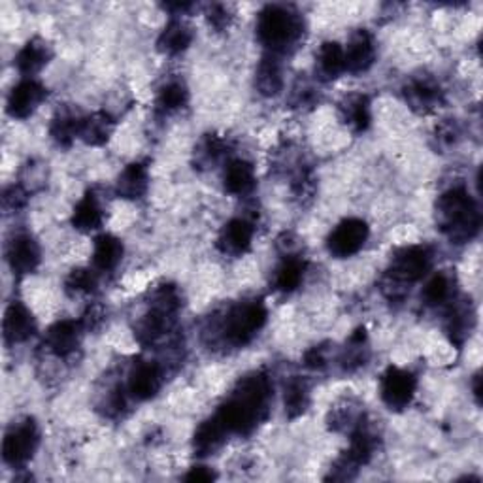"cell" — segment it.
I'll list each match as a JSON object with an SVG mask.
<instances>
[{
    "label": "cell",
    "mask_w": 483,
    "mask_h": 483,
    "mask_svg": "<svg viewBox=\"0 0 483 483\" xmlns=\"http://www.w3.org/2000/svg\"><path fill=\"white\" fill-rule=\"evenodd\" d=\"M421 298H423V302H425V305L431 306V308L448 306L450 302L455 298L451 278H450L448 274H444V272L434 274V276L427 281L425 289H423V293H421Z\"/></svg>",
    "instance_id": "obj_36"
},
{
    "label": "cell",
    "mask_w": 483,
    "mask_h": 483,
    "mask_svg": "<svg viewBox=\"0 0 483 483\" xmlns=\"http://www.w3.org/2000/svg\"><path fill=\"white\" fill-rule=\"evenodd\" d=\"M305 36V19L284 5H269L257 17V38L269 53L284 57L291 53Z\"/></svg>",
    "instance_id": "obj_3"
},
{
    "label": "cell",
    "mask_w": 483,
    "mask_h": 483,
    "mask_svg": "<svg viewBox=\"0 0 483 483\" xmlns=\"http://www.w3.org/2000/svg\"><path fill=\"white\" fill-rule=\"evenodd\" d=\"M284 405H286V415L289 419H296L306 414V410L310 408V387L305 379L302 378L289 379V384L286 386Z\"/></svg>",
    "instance_id": "obj_35"
},
{
    "label": "cell",
    "mask_w": 483,
    "mask_h": 483,
    "mask_svg": "<svg viewBox=\"0 0 483 483\" xmlns=\"http://www.w3.org/2000/svg\"><path fill=\"white\" fill-rule=\"evenodd\" d=\"M406 105L417 114H431L444 105V91L431 76H415L402 87Z\"/></svg>",
    "instance_id": "obj_11"
},
{
    "label": "cell",
    "mask_w": 483,
    "mask_h": 483,
    "mask_svg": "<svg viewBox=\"0 0 483 483\" xmlns=\"http://www.w3.org/2000/svg\"><path fill=\"white\" fill-rule=\"evenodd\" d=\"M29 203V193L23 186H10L3 193V206L6 212H19L23 210Z\"/></svg>",
    "instance_id": "obj_41"
},
{
    "label": "cell",
    "mask_w": 483,
    "mask_h": 483,
    "mask_svg": "<svg viewBox=\"0 0 483 483\" xmlns=\"http://www.w3.org/2000/svg\"><path fill=\"white\" fill-rule=\"evenodd\" d=\"M115 129V121L108 112H93L82 117V125H79V138L84 140L87 146L100 148L108 144Z\"/></svg>",
    "instance_id": "obj_27"
},
{
    "label": "cell",
    "mask_w": 483,
    "mask_h": 483,
    "mask_svg": "<svg viewBox=\"0 0 483 483\" xmlns=\"http://www.w3.org/2000/svg\"><path fill=\"white\" fill-rule=\"evenodd\" d=\"M6 260L10 269L14 270V274L25 276V274H32L40 267V263H42V251H40V246L34 240V236L22 232V234H15L8 242Z\"/></svg>",
    "instance_id": "obj_15"
},
{
    "label": "cell",
    "mask_w": 483,
    "mask_h": 483,
    "mask_svg": "<svg viewBox=\"0 0 483 483\" xmlns=\"http://www.w3.org/2000/svg\"><path fill=\"white\" fill-rule=\"evenodd\" d=\"M181 308V296L176 286H160L153 291L148 312L136 321L134 338L142 346H153L174 325Z\"/></svg>",
    "instance_id": "obj_5"
},
{
    "label": "cell",
    "mask_w": 483,
    "mask_h": 483,
    "mask_svg": "<svg viewBox=\"0 0 483 483\" xmlns=\"http://www.w3.org/2000/svg\"><path fill=\"white\" fill-rule=\"evenodd\" d=\"M40 446V429L32 417L14 421L3 440V460L12 469H23Z\"/></svg>",
    "instance_id": "obj_7"
},
{
    "label": "cell",
    "mask_w": 483,
    "mask_h": 483,
    "mask_svg": "<svg viewBox=\"0 0 483 483\" xmlns=\"http://www.w3.org/2000/svg\"><path fill=\"white\" fill-rule=\"evenodd\" d=\"M193 42V29L181 17H172L157 38V50L165 55H179L189 50Z\"/></svg>",
    "instance_id": "obj_26"
},
{
    "label": "cell",
    "mask_w": 483,
    "mask_h": 483,
    "mask_svg": "<svg viewBox=\"0 0 483 483\" xmlns=\"http://www.w3.org/2000/svg\"><path fill=\"white\" fill-rule=\"evenodd\" d=\"M206 19L215 31H225L232 23V12L225 5H210L206 10Z\"/></svg>",
    "instance_id": "obj_42"
},
{
    "label": "cell",
    "mask_w": 483,
    "mask_h": 483,
    "mask_svg": "<svg viewBox=\"0 0 483 483\" xmlns=\"http://www.w3.org/2000/svg\"><path fill=\"white\" fill-rule=\"evenodd\" d=\"M378 450V436L367 427L365 419L351 431L350 448L342 453L333 465L327 481H350L357 476L359 469L369 465Z\"/></svg>",
    "instance_id": "obj_6"
},
{
    "label": "cell",
    "mask_w": 483,
    "mask_h": 483,
    "mask_svg": "<svg viewBox=\"0 0 483 483\" xmlns=\"http://www.w3.org/2000/svg\"><path fill=\"white\" fill-rule=\"evenodd\" d=\"M51 57H53L51 46L46 42L44 38L34 36L22 50L17 51V55L14 59V67L22 76L32 77L38 72H42V68L50 63Z\"/></svg>",
    "instance_id": "obj_20"
},
{
    "label": "cell",
    "mask_w": 483,
    "mask_h": 483,
    "mask_svg": "<svg viewBox=\"0 0 483 483\" xmlns=\"http://www.w3.org/2000/svg\"><path fill=\"white\" fill-rule=\"evenodd\" d=\"M269 310L260 298L238 302L219 319L217 336L229 348H244L265 327Z\"/></svg>",
    "instance_id": "obj_4"
},
{
    "label": "cell",
    "mask_w": 483,
    "mask_h": 483,
    "mask_svg": "<svg viewBox=\"0 0 483 483\" xmlns=\"http://www.w3.org/2000/svg\"><path fill=\"white\" fill-rule=\"evenodd\" d=\"M189 103V91L181 82H169L159 89L155 96V106L160 114H172L186 108Z\"/></svg>",
    "instance_id": "obj_37"
},
{
    "label": "cell",
    "mask_w": 483,
    "mask_h": 483,
    "mask_svg": "<svg viewBox=\"0 0 483 483\" xmlns=\"http://www.w3.org/2000/svg\"><path fill=\"white\" fill-rule=\"evenodd\" d=\"M255 87L263 96H278L284 89V67L281 57L267 53L257 67L255 72Z\"/></svg>",
    "instance_id": "obj_25"
},
{
    "label": "cell",
    "mask_w": 483,
    "mask_h": 483,
    "mask_svg": "<svg viewBox=\"0 0 483 483\" xmlns=\"http://www.w3.org/2000/svg\"><path fill=\"white\" fill-rule=\"evenodd\" d=\"M472 329H474V310L470 306V300L467 298L460 300L455 296L448 305L444 321V331L450 342L453 346L462 348L469 340Z\"/></svg>",
    "instance_id": "obj_17"
},
{
    "label": "cell",
    "mask_w": 483,
    "mask_h": 483,
    "mask_svg": "<svg viewBox=\"0 0 483 483\" xmlns=\"http://www.w3.org/2000/svg\"><path fill=\"white\" fill-rule=\"evenodd\" d=\"M257 186L255 169L244 159H232L223 172V187L234 196H248Z\"/></svg>",
    "instance_id": "obj_24"
},
{
    "label": "cell",
    "mask_w": 483,
    "mask_h": 483,
    "mask_svg": "<svg viewBox=\"0 0 483 483\" xmlns=\"http://www.w3.org/2000/svg\"><path fill=\"white\" fill-rule=\"evenodd\" d=\"M65 289L68 295H89L96 289V276L89 269H74L67 279Z\"/></svg>",
    "instance_id": "obj_39"
},
{
    "label": "cell",
    "mask_w": 483,
    "mask_h": 483,
    "mask_svg": "<svg viewBox=\"0 0 483 483\" xmlns=\"http://www.w3.org/2000/svg\"><path fill=\"white\" fill-rule=\"evenodd\" d=\"M5 342L10 346L27 342L36 333V319L23 302L14 300L5 312L3 319Z\"/></svg>",
    "instance_id": "obj_18"
},
{
    "label": "cell",
    "mask_w": 483,
    "mask_h": 483,
    "mask_svg": "<svg viewBox=\"0 0 483 483\" xmlns=\"http://www.w3.org/2000/svg\"><path fill=\"white\" fill-rule=\"evenodd\" d=\"M433 267V251L427 246H410L398 250L387 270L389 286H406L423 279Z\"/></svg>",
    "instance_id": "obj_8"
},
{
    "label": "cell",
    "mask_w": 483,
    "mask_h": 483,
    "mask_svg": "<svg viewBox=\"0 0 483 483\" xmlns=\"http://www.w3.org/2000/svg\"><path fill=\"white\" fill-rule=\"evenodd\" d=\"M317 76L325 82L336 79L340 74L346 72V57L344 48L338 42H325L321 44L317 51V63H315Z\"/></svg>",
    "instance_id": "obj_33"
},
{
    "label": "cell",
    "mask_w": 483,
    "mask_h": 483,
    "mask_svg": "<svg viewBox=\"0 0 483 483\" xmlns=\"http://www.w3.org/2000/svg\"><path fill=\"white\" fill-rule=\"evenodd\" d=\"M163 8L167 12H170L172 17H181V15H186L189 10H193V5H189V3H176V5H163Z\"/></svg>",
    "instance_id": "obj_47"
},
{
    "label": "cell",
    "mask_w": 483,
    "mask_h": 483,
    "mask_svg": "<svg viewBox=\"0 0 483 483\" xmlns=\"http://www.w3.org/2000/svg\"><path fill=\"white\" fill-rule=\"evenodd\" d=\"M229 153V142L217 134H205L200 142L195 146L193 165L196 170L214 169L217 163L225 159Z\"/></svg>",
    "instance_id": "obj_32"
},
{
    "label": "cell",
    "mask_w": 483,
    "mask_h": 483,
    "mask_svg": "<svg viewBox=\"0 0 483 483\" xmlns=\"http://www.w3.org/2000/svg\"><path fill=\"white\" fill-rule=\"evenodd\" d=\"M472 391H474L476 402H479V396H481V378H479V374H476V376H474V381H472Z\"/></svg>",
    "instance_id": "obj_48"
},
{
    "label": "cell",
    "mask_w": 483,
    "mask_h": 483,
    "mask_svg": "<svg viewBox=\"0 0 483 483\" xmlns=\"http://www.w3.org/2000/svg\"><path fill=\"white\" fill-rule=\"evenodd\" d=\"M436 225L451 244H467L481 227L476 200L465 187H451L436 200Z\"/></svg>",
    "instance_id": "obj_2"
},
{
    "label": "cell",
    "mask_w": 483,
    "mask_h": 483,
    "mask_svg": "<svg viewBox=\"0 0 483 483\" xmlns=\"http://www.w3.org/2000/svg\"><path fill=\"white\" fill-rule=\"evenodd\" d=\"M125 248L123 242H121L114 234H100L95 238L93 246V267L100 272H110L114 270L121 259H123Z\"/></svg>",
    "instance_id": "obj_29"
},
{
    "label": "cell",
    "mask_w": 483,
    "mask_h": 483,
    "mask_svg": "<svg viewBox=\"0 0 483 483\" xmlns=\"http://www.w3.org/2000/svg\"><path fill=\"white\" fill-rule=\"evenodd\" d=\"M369 360V333L365 327H359L348 338L344 353H342V369L346 372H355L360 367H365Z\"/></svg>",
    "instance_id": "obj_34"
},
{
    "label": "cell",
    "mask_w": 483,
    "mask_h": 483,
    "mask_svg": "<svg viewBox=\"0 0 483 483\" xmlns=\"http://www.w3.org/2000/svg\"><path fill=\"white\" fill-rule=\"evenodd\" d=\"M344 57H346V72L362 74L370 70L376 60L374 36L365 29L353 32L348 46L344 48Z\"/></svg>",
    "instance_id": "obj_19"
},
{
    "label": "cell",
    "mask_w": 483,
    "mask_h": 483,
    "mask_svg": "<svg viewBox=\"0 0 483 483\" xmlns=\"http://www.w3.org/2000/svg\"><path fill=\"white\" fill-rule=\"evenodd\" d=\"M370 236L367 221L359 217H348L331 231L327 236V250L336 259H348L365 248Z\"/></svg>",
    "instance_id": "obj_10"
},
{
    "label": "cell",
    "mask_w": 483,
    "mask_h": 483,
    "mask_svg": "<svg viewBox=\"0 0 483 483\" xmlns=\"http://www.w3.org/2000/svg\"><path fill=\"white\" fill-rule=\"evenodd\" d=\"M340 117L353 132H365L372 123L370 98L362 93L348 95L340 103Z\"/></svg>",
    "instance_id": "obj_22"
},
{
    "label": "cell",
    "mask_w": 483,
    "mask_h": 483,
    "mask_svg": "<svg viewBox=\"0 0 483 483\" xmlns=\"http://www.w3.org/2000/svg\"><path fill=\"white\" fill-rule=\"evenodd\" d=\"M360 421L362 414L357 406L351 405V402H342V405L334 406L327 415V425L334 433H344V431L351 433Z\"/></svg>",
    "instance_id": "obj_38"
},
{
    "label": "cell",
    "mask_w": 483,
    "mask_h": 483,
    "mask_svg": "<svg viewBox=\"0 0 483 483\" xmlns=\"http://www.w3.org/2000/svg\"><path fill=\"white\" fill-rule=\"evenodd\" d=\"M306 260L298 255H286L274 272V289L279 293H293L305 281Z\"/></svg>",
    "instance_id": "obj_30"
},
{
    "label": "cell",
    "mask_w": 483,
    "mask_h": 483,
    "mask_svg": "<svg viewBox=\"0 0 483 483\" xmlns=\"http://www.w3.org/2000/svg\"><path fill=\"white\" fill-rule=\"evenodd\" d=\"M163 369L155 360H140L131 369L127 393L134 400H150L163 387Z\"/></svg>",
    "instance_id": "obj_14"
},
{
    "label": "cell",
    "mask_w": 483,
    "mask_h": 483,
    "mask_svg": "<svg viewBox=\"0 0 483 483\" xmlns=\"http://www.w3.org/2000/svg\"><path fill=\"white\" fill-rule=\"evenodd\" d=\"M317 100V93L314 87L310 86H296L293 89V96H291V105L293 108H302V106H312Z\"/></svg>",
    "instance_id": "obj_44"
},
{
    "label": "cell",
    "mask_w": 483,
    "mask_h": 483,
    "mask_svg": "<svg viewBox=\"0 0 483 483\" xmlns=\"http://www.w3.org/2000/svg\"><path fill=\"white\" fill-rule=\"evenodd\" d=\"M460 138V131H459V125L455 123L453 119H446L444 123H440L434 131V140H436V146L440 148H451L459 142Z\"/></svg>",
    "instance_id": "obj_40"
},
{
    "label": "cell",
    "mask_w": 483,
    "mask_h": 483,
    "mask_svg": "<svg viewBox=\"0 0 483 483\" xmlns=\"http://www.w3.org/2000/svg\"><path fill=\"white\" fill-rule=\"evenodd\" d=\"M103 319H105V312L100 306H89L86 310V314L79 317V321H82V325L87 331H95L100 327V324H103Z\"/></svg>",
    "instance_id": "obj_45"
},
{
    "label": "cell",
    "mask_w": 483,
    "mask_h": 483,
    "mask_svg": "<svg viewBox=\"0 0 483 483\" xmlns=\"http://www.w3.org/2000/svg\"><path fill=\"white\" fill-rule=\"evenodd\" d=\"M48 98V89L36 82L34 77H25L14 86L6 100V112L14 119H27L31 117L38 106Z\"/></svg>",
    "instance_id": "obj_12"
},
{
    "label": "cell",
    "mask_w": 483,
    "mask_h": 483,
    "mask_svg": "<svg viewBox=\"0 0 483 483\" xmlns=\"http://www.w3.org/2000/svg\"><path fill=\"white\" fill-rule=\"evenodd\" d=\"M105 221L103 206L98 203V196L89 191L82 196V200L74 206L72 212V225L79 232H93L98 231Z\"/></svg>",
    "instance_id": "obj_31"
},
{
    "label": "cell",
    "mask_w": 483,
    "mask_h": 483,
    "mask_svg": "<svg viewBox=\"0 0 483 483\" xmlns=\"http://www.w3.org/2000/svg\"><path fill=\"white\" fill-rule=\"evenodd\" d=\"M86 334V329L82 325V321L76 319H63L53 324L46 336L44 344L50 353H53L59 359H67L76 353V350L82 344V338Z\"/></svg>",
    "instance_id": "obj_13"
},
{
    "label": "cell",
    "mask_w": 483,
    "mask_h": 483,
    "mask_svg": "<svg viewBox=\"0 0 483 483\" xmlns=\"http://www.w3.org/2000/svg\"><path fill=\"white\" fill-rule=\"evenodd\" d=\"M327 350L324 346H315L305 353V367L312 370H324L327 367Z\"/></svg>",
    "instance_id": "obj_43"
},
{
    "label": "cell",
    "mask_w": 483,
    "mask_h": 483,
    "mask_svg": "<svg viewBox=\"0 0 483 483\" xmlns=\"http://www.w3.org/2000/svg\"><path fill=\"white\" fill-rule=\"evenodd\" d=\"M417 378L410 370L389 367L379 379V396L391 412L406 410L415 396Z\"/></svg>",
    "instance_id": "obj_9"
},
{
    "label": "cell",
    "mask_w": 483,
    "mask_h": 483,
    "mask_svg": "<svg viewBox=\"0 0 483 483\" xmlns=\"http://www.w3.org/2000/svg\"><path fill=\"white\" fill-rule=\"evenodd\" d=\"M186 481H214L215 474L208 467H193L186 476Z\"/></svg>",
    "instance_id": "obj_46"
},
{
    "label": "cell",
    "mask_w": 483,
    "mask_h": 483,
    "mask_svg": "<svg viewBox=\"0 0 483 483\" xmlns=\"http://www.w3.org/2000/svg\"><path fill=\"white\" fill-rule=\"evenodd\" d=\"M272 393L274 387L269 374L255 370L238 381L215 415L229 434L250 436L269 417Z\"/></svg>",
    "instance_id": "obj_1"
},
{
    "label": "cell",
    "mask_w": 483,
    "mask_h": 483,
    "mask_svg": "<svg viewBox=\"0 0 483 483\" xmlns=\"http://www.w3.org/2000/svg\"><path fill=\"white\" fill-rule=\"evenodd\" d=\"M150 187V169L144 163H131L117 176L115 193L119 198L138 200L148 193Z\"/></svg>",
    "instance_id": "obj_23"
},
{
    "label": "cell",
    "mask_w": 483,
    "mask_h": 483,
    "mask_svg": "<svg viewBox=\"0 0 483 483\" xmlns=\"http://www.w3.org/2000/svg\"><path fill=\"white\" fill-rule=\"evenodd\" d=\"M255 227L244 217H234L217 236V250L229 257H242L250 251L253 244Z\"/></svg>",
    "instance_id": "obj_16"
},
{
    "label": "cell",
    "mask_w": 483,
    "mask_h": 483,
    "mask_svg": "<svg viewBox=\"0 0 483 483\" xmlns=\"http://www.w3.org/2000/svg\"><path fill=\"white\" fill-rule=\"evenodd\" d=\"M82 117L84 115H79L70 106H63L55 112L50 125V134L59 148H70L74 144V140L79 138Z\"/></svg>",
    "instance_id": "obj_28"
},
{
    "label": "cell",
    "mask_w": 483,
    "mask_h": 483,
    "mask_svg": "<svg viewBox=\"0 0 483 483\" xmlns=\"http://www.w3.org/2000/svg\"><path fill=\"white\" fill-rule=\"evenodd\" d=\"M227 436H231V434L225 429L223 423L217 419V415H212L210 419L200 423L198 429L195 431V436H193L195 455H198V457L214 455L215 451L223 448V444L227 442Z\"/></svg>",
    "instance_id": "obj_21"
}]
</instances>
